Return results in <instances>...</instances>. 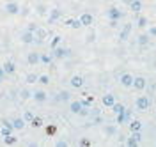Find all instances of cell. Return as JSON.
Returning a JSON list of instances; mask_svg holds the SVG:
<instances>
[{
	"label": "cell",
	"mask_w": 156,
	"mask_h": 147,
	"mask_svg": "<svg viewBox=\"0 0 156 147\" xmlns=\"http://www.w3.org/2000/svg\"><path fill=\"white\" fill-rule=\"evenodd\" d=\"M27 62H29L30 66H36V64H39V53H36V51H30L29 55H27Z\"/></svg>",
	"instance_id": "obj_19"
},
{
	"label": "cell",
	"mask_w": 156,
	"mask_h": 147,
	"mask_svg": "<svg viewBox=\"0 0 156 147\" xmlns=\"http://www.w3.org/2000/svg\"><path fill=\"white\" fill-rule=\"evenodd\" d=\"M124 14H122V11L121 9H117V7H110V9L107 11V18L108 20H115V21H119L121 18H122Z\"/></svg>",
	"instance_id": "obj_5"
},
{
	"label": "cell",
	"mask_w": 156,
	"mask_h": 147,
	"mask_svg": "<svg viewBox=\"0 0 156 147\" xmlns=\"http://www.w3.org/2000/svg\"><path fill=\"white\" fill-rule=\"evenodd\" d=\"M149 37H156V25H149Z\"/></svg>",
	"instance_id": "obj_39"
},
{
	"label": "cell",
	"mask_w": 156,
	"mask_h": 147,
	"mask_svg": "<svg viewBox=\"0 0 156 147\" xmlns=\"http://www.w3.org/2000/svg\"><path fill=\"white\" fill-rule=\"evenodd\" d=\"M92 124H101V117H94L92 119Z\"/></svg>",
	"instance_id": "obj_45"
},
{
	"label": "cell",
	"mask_w": 156,
	"mask_h": 147,
	"mask_svg": "<svg viewBox=\"0 0 156 147\" xmlns=\"http://www.w3.org/2000/svg\"><path fill=\"white\" fill-rule=\"evenodd\" d=\"M69 85L73 89H80L82 85H83V78L80 76V75H75L73 78H71V82H69Z\"/></svg>",
	"instance_id": "obj_16"
},
{
	"label": "cell",
	"mask_w": 156,
	"mask_h": 147,
	"mask_svg": "<svg viewBox=\"0 0 156 147\" xmlns=\"http://www.w3.org/2000/svg\"><path fill=\"white\" fill-rule=\"evenodd\" d=\"M149 34H142V36H138V44H142V46H146V44H149Z\"/></svg>",
	"instance_id": "obj_27"
},
{
	"label": "cell",
	"mask_w": 156,
	"mask_h": 147,
	"mask_svg": "<svg viewBox=\"0 0 156 147\" xmlns=\"http://www.w3.org/2000/svg\"><path fill=\"white\" fill-rule=\"evenodd\" d=\"M149 107H151V99L147 96H138L135 99V108L138 112H146V110H149Z\"/></svg>",
	"instance_id": "obj_1"
},
{
	"label": "cell",
	"mask_w": 156,
	"mask_h": 147,
	"mask_svg": "<svg viewBox=\"0 0 156 147\" xmlns=\"http://www.w3.org/2000/svg\"><path fill=\"white\" fill-rule=\"evenodd\" d=\"M5 11H7V14H12V16H14V14H18L21 9H20L18 2H7V4H5Z\"/></svg>",
	"instance_id": "obj_8"
},
{
	"label": "cell",
	"mask_w": 156,
	"mask_h": 147,
	"mask_svg": "<svg viewBox=\"0 0 156 147\" xmlns=\"http://www.w3.org/2000/svg\"><path fill=\"white\" fill-rule=\"evenodd\" d=\"M94 39H96V34H94V30H90V32H89L87 34V43H94Z\"/></svg>",
	"instance_id": "obj_38"
},
{
	"label": "cell",
	"mask_w": 156,
	"mask_h": 147,
	"mask_svg": "<svg viewBox=\"0 0 156 147\" xmlns=\"http://www.w3.org/2000/svg\"><path fill=\"white\" fill-rule=\"evenodd\" d=\"M11 124H12V128H14V129H18V131H20V129H23V128H25V124H27V122H25V119H23V117H18V119H14Z\"/></svg>",
	"instance_id": "obj_21"
},
{
	"label": "cell",
	"mask_w": 156,
	"mask_h": 147,
	"mask_svg": "<svg viewBox=\"0 0 156 147\" xmlns=\"http://www.w3.org/2000/svg\"><path fill=\"white\" fill-rule=\"evenodd\" d=\"M30 126H32V128H41V126H43V119H41V117H32Z\"/></svg>",
	"instance_id": "obj_28"
},
{
	"label": "cell",
	"mask_w": 156,
	"mask_h": 147,
	"mask_svg": "<svg viewBox=\"0 0 156 147\" xmlns=\"http://www.w3.org/2000/svg\"><path fill=\"white\" fill-rule=\"evenodd\" d=\"M126 121V114L124 112H121V114H117V124H122Z\"/></svg>",
	"instance_id": "obj_37"
},
{
	"label": "cell",
	"mask_w": 156,
	"mask_h": 147,
	"mask_svg": "<svg viewBox=\"0 0 156 147\" xmlns=\"http://www.w3.org/2000/svg\"><path fill=\"white\" fill-rule=\"evenodd\" d=\"M36 29H37V25H36V23H29V27H27L29 32H36Z\"/></svg>",
	"instance_id": "obj_42"
},
{
	"label": "cell",
	"mask_w": 156,
	"mask_h": 147,
	"mask_svg": "<svg viewBox=\"0 0 156 147\" xmlns=\"http://www.w3.org/2000/svg\"><path fill=\"white\" fill-rule=\"evenodd\" d=\"M37 82L39 83H43V85H48L50 83V76L48 75H41V76H37Z\"/></svg>",
	"instance_id": "obj_32"
},
{
	"label": "cell",
	"mask_w": 156,
	"mask_h": 147,
	"mask_svg": "<svg viewBox=\"0 0 156 147\" xmlns=\"http://www.w3.org/2000/svg\"><path fill=\"white\" fill-rule=\"evenodd\" d=\"M129 131H140L142 129V122L140 121H136V119H133V121H129Z\"/></svg>",
	"instance_id": "obj_24"
},
{
	"label": "cell",
	"mask_w": 156,
	"mask_h": 147,
	"mask_svg": "<svg viewBox=\"0 0 156 147\" xmlns=\"http://www.w3.org/2000/svg\"><path fill=\"white\" fill-rule=\"evenodd\" d=\"M69 27H71V29H80V27H82V21H80V18H78V20H71Z\"/></svg>",
	"instance_id": "obj_34"
},
{
	"label": "cell",
	"mask_w": 156,
	"mask_h": 147,
	"mask_svg": "<svg viewBox=\"0 0 156 147\" xmlns=\"http://www.w3.org/2000/svg\"><path fill=\"white\" fill-rule=\"evenodd\" d=\"M131 87L135 89V90H144V89L147 87V80L144 78V76H135L133 78V85Z\"/></svg>",
	"instance_id": "obj_6"
},
{
	"label": "cell",
	"mask_w": 156,
	"mask_h": 147,
	"mask_svg": "<svg viewBox=\"0 0 156 147\" xmlns=\"http://www.w3.org/2000/svg\"><path fill=\"white\" fill-rule=\"evenodd\" d=\"M128 5H129V11H133V12H140L142 11V2L140 0H131Z\"/></svg>",
	"instance_id": "obj_20"
},
{
	"label": "cell",
	"mask_w": 156,
	"mask_h": 147,
	"mask_svg": "<svg viewBox=\"0 0 156 147\" xmlns=\"http://www.w3.org/2000/svg\"><path fill=\"white\" fill-rule=\"evenodd\" d=\"M48 37V30L41 29V27H37L36 29V32H34V43H37V44H41L43 41Z\"/></svg>",
	"instance_id": "obj_3"
},
{
	"label": "cell",
	"mask_w": 156,
	"mask_h": 147,
	"mask_svg": "<svg viewBox=\"0 0 156 147\" xmlns=\"http://www.w3.org/2000/svg\"><path fill=\"white\" fill-rule=\"evenodd\" d=\"M20 39H21V43H23V44H32V43H34V32H29V30L21 32Z\"/></svg>",
	"instance_id": "obj_11"
},
{
	"label": "cell",
	"mask_w": 156,
	"mask_h": 147,
	"mask_svg": "<svg viewBox=\"0 0 156 147\" xmlns=\"http://www.w3.org/2000/svg\"><path fill=\"white\" fill-rule=\"evenodd\" d=\"M51 51H53L51 55H53L55 59H66L69 55V48H64V46H60V44H58L57 48H53Z\"/></svg>",
	"instance_id": "obj_4"
},
{
	"label": "cell",
	"mask_w": 156,
	"mask_h": 147,
	"mask_svg": "<svg viewBox=\"0 0 156 147\" xmlns=\"http://www.w3.org/2000/svg\"><path fill=\"white\" fill-rule=\"evenodd\" d=\"M92 103H94V98H92V96H89L87 99H82V105H83L85 108H90V105H92Z\"/></svg>",
	"instance_id": "obj_33"
},
{
	"label": "cell",
	"mask_w": 156,
	"mask_h": 147,
	"mask_svg": "<svg viewBox=\"0 0 156 147\" xmlns=\"http://www.w3.org/2000/svg\"><path fill=\"white\" fill-rule=\"evenodd\" d=\"M4 78H5V73H4V69L0 68V82H2Z\"/></svg>",
	"instance_id": "obj_46"
},
{
	"label": "cell",
	"mask_w": 156,
	"mask_h": 147,
	"mask_svg": "<svg viewBox=\"0 0 156 147\" xmlns=\"http://www.w3.org/2000/svg\"><path fill=\"white\" fill-rule=\"evenodd\" d=\"M80 145H83V147H89V145H90V142H89L87 138H83V140H80Z\"/></svg>",
	"instance_id": "obj_44"
},
{
	"label": "cell",
	"mask_w": 156,
	"mask_h": 147,
	"mask_svg": "<svg viewBox=\"0 0 156 147\" xmlns=\"http://www.w3.org/2000/svg\"><path fill=\"white\" fill-rule=\"evenodd\" d=\"M0 99H2V94H0Z\"/></svg>",
	"instance_id": "obj_48"
},
{
	"label": "cell",
	"mask_w": 156,
	"mask_h": 147,
	"mask_svg": "<svg viewBox=\"0 0 156 147\" xmlns=\"http://www.w3.org/2000/svg\"><path fill=\"white\" fill-rule=\"evenodd\" d=\"M101 101H103V105H105L107 108H112V105L115 103V96H114V94H105Z\"/></svg>",
	"instance_id": "obj_18"
},
{
	"label": "cell",
	"mask_w": 156,
	"mask_h": 147,
	"mask_svg": "<svg viewBox=\"0 0 156 147\" xmlns=\"http://www.w3.org/2000/svg\"><path fill=\"white\" fill-rule=\"evenodd\" d=\"M32 98L36 99V101H37V103H44V101H46V99H48V94H46V92H44V90H36V92H34V94H32Z\"/></svg>",
	"instance_id": "obj_15"
},
{
	"label": "cell",
	"mask_w": 156,
	"mask_h": 147,
	"mask_svg": "<svg viewBox=\"0 0 156 147\" xmlns=\"http://www.w3.org/2000/svg\"><path fill=\"white\" fill-rule=\"evenodd\" d=\"M129 32H131V23H126V25L122 27V30H121V34H119V39L126 41L128 36H129Z\"/></svg>",
	"instance_id": "obj_17"
},
{
	"label": "cell",
	"mask_w": 156,
	"mask_h": 147,
	"mask_svg": "<svg viewBox=\"0 0 156 147\" xmlns=\"http://www.w3.org/2000/svg\"><path fill=\"white\" fill-rule=\"evenodd\" d=\"M82 108H83V105H82V99H76V101H71V103H69V110H71L73 114H78V115H80Z\"/></svg>",
	"instance_id": "obj_12"
},
{
	"label": "cell",
	"mask_w": 156,
	"mask_h": 147,
	"mask_svg": "<svg viewBox=\"0 0 156 147\" xmlns=\"http://www.w3.org/2000/svg\"><path fill=\"white\" fill-rule=\"evenodd\" d=\"M112 110H114V114H121V112H124V110H126V108H124V105H122V103H114V105H112Z\"/></svg>",
	"instance_id": "obj_26"
},
{
	"label": "cell",
	"mask_w": 156,
	"mask_h": 147,
	"mask_svg": "<svg viewBox=\"0 0 156 147\" xmlns=\"http://www.w3.org/2000/svg\"><path fill=\"white\" fill-rule=\"evenodd\" d=\"M69 98H71L69 92H60V94H58V99H60V101H69Z\"/></svg>",
	"instance_id": "obj_36"
},
{
	"label": "cell",
	"mask_w": 156,
	"mask_h": 147,
	"mask_svg": "<svg viewBox=\"0 0 156 147\" xmlns=\"http://www.w3.org/2000/svg\"><path fill=\"white\" fill-rule=\"evenodd\" d=\"M20 96H21V99L25 101V99H30V98H32V92H30L29 89H21V92H20Z\"/></svg>",
	"instance_id": "obj_30"
},
{
	"label": "cell",
	"mask_w": 156,
	"mask_h": 147,
	"mask_svg": "<svg viewBox=\"0 0 156 147\" xmlns=\"http://www.w3.org/2000/svg\"><path fill=\"white\" fill-rule=\"evenodd\" d=\"M105 135H108V137L115 135V126H107L105 128Z\"/></svg>",
	"instance_id": "obj_35"
},
{
	"label": "cell",
	"mask_w": 156,
	"mask_h": 147,
	"mask_svg": "<svg viewBox=\"0 0 156 147\" xmlns=\"http://www.w3.org/2000/svg\"><path fill=\"white\" fill-rule=\"evenodd\" d=\"M16 2H18V0H16Z\"/></svg>",
	"instance_id": "obj_49"
},
{
	"label": "cell",
	"mask_w": 156,
	"mask_h": 147,
	"mask_svg": "<svg viewBox=\"0 0 156 147\" xmlns=\"http://www.w3.org/2000/svg\"><path fill=\"white\" fill-rule=\"evenodd\" d=\"M4 144H5V145H16V144H18V137L11 133L7 137H4Z\"/></svg>",
	"instance_id": "obj_23"
},
{
	"label": "cell",
	"mask_w": 156,
	"mask_h": 147,
	"mask_svg": "<svg viewBox=\"0 0 156 147\" xmlns=\"http://www.w3.org/2000/svg\"><path fill=\"white\" fill-rule=\"evenodd\" d=\"M133 78H135L133 75L122 73V75H121V85H122V87H131V85H133Z\"/></svg>",
	"instance_id": "obj_9"
},
{
	"label": "cell",
	"mask_w": 156,
	"mask_h": 147,
	"mask_svg": "<svg viewBox=\"0 0 156 147\" xmlns=\"http://www.w3.org/2000/svg\"><path fill=\"white\" fill-rule=\"evenodd\" d=\"M140 138H142L140 131H131V135H129L128 140H126V145L128 147H136L138 145V142H140Z\"/></svg>",
	"instance_id": "obj_2"
},
{
	"label": "cell",
	"mask_w": 156,
	"mask_h": 147,
	"mask_svg": "<svg viewBox=\"0 0 156 147\" xmlns=\"http://www.w3.org/2000/svg\"><path fill=\"white\" fill-rule=\"evenodd\" d=\"M136 27H140V29L149 27V20H147L146 16H138V20H136Z\"/></svg>",
	"instance_id": "obj_25"
},
{
	"label": "cell",
	"mask_w": 156,
	"mask_h": 147,
	"mask_svg": "<svg viewBox=\"0 0 156 147\" xmlns=\"http://www.w3.org/2000/svg\"><path fill=\"white\" fill-rule=\"evenodd\" d=\"M0 124H2V128H0V133H2V137H7V135H11V133L14 131L12 124H11V122H7V121H2Z\"/></svg>",
	"instance_id": "obj_7"
},
{
	"label": "cell",
	"mask_w": 156,
	"mask_h": 147,
	"mask_svg": "<svg viewBox=\"0 0 156 147\" xmlns=\"http://www.w3.org/2000/svg\"><path fill=\"white\" fill-rule=\"evenodd\" d=\"M55 131H57V128H55V126H48V128H46V133H48V135H53Z\"/></svg>",
	"instance_id": "obj_41"
},
{
	"label": "cell",
	"mask_w": 156,
	"mask_h": 147,
	"mask_svg": "<svg viewBox=\"0 0 156 147\" xmlns=\"http://www.w3.org/2000/svg\"><path fill=\"white\" fill-rule=\"evenodd\" d=\"M32 117H34V114H32V112H25V115H23L25 122H30V121H32Z\"/></svg>",
	"instance_id": "obj_40"
},
{
	"label": "cell",
	"mask_w": 156,
	"mask_h": 147,
	"mask_svg": "<svg viewBox=\"0 0 156 147\" xmlns=\"http://www.w3.org/2000/svg\"><path fill=\"white\" fill-rule=\"evenodd\" d=\"M55 145H57V147H68V142H66V140H58Z\"/></svg>",
	"instance_id": "obj_43"
},
{
	"label": "cell",
	"mask_w": 156,
	"mask_h": 147,
	"mask_svg": "<svg viewBox=\"0 0 156 147\" xmlns=\"http://www.w3.org/2000/svg\"><path fill=\"white\" fill-rule=\"evenodd\" d=\"M2 69H4V73H5V75H12V73L16 71V64H14L12 60H7V62H4Z\"/></svg>",
	"instance_id": "obj_13"
},
{
	"label": "cell",
	"mask_w": 156,
	"mask_h": 147,
	"mask_svg": "<svg viewBox=\"0 0 156 147\" xmlns=\"http://www.w3.org/2000/svg\"><path fill=\"white\" fill-rule=\"evenodd\" d=\"M39 62H43V64L48 66V64L53 62V55H51V53H41V55H39Z\"/></svg>",
	"instance_id": "obj_22"
},
{
	"label": "cell",
	"mask_w": 156,
	"mask_h": 147,
	"mask_svg": "<svg viewBox=\"0 0 156 147\" xmlns=\"http://www.w3.org/2000/svg\"><path fill=\"white\" fill-rule=\"evenodd\" d=\"M62 18V11L60 9H51L50 11V16H48V23H53V21H57Z\"/></svg>",
	"instance_id": "obj_14"
},
{
	"label": "cell",
	"mask_w": 156,
	"mask_h": 147,
	"mask_svg": "<svg viewBox=\"0 0 156 147\" xmlns=\"http://www.w3.org/2000/svg\"><path fill=\"white\" fill-rule=\"evenodd\" d=\"M80 21H82V27H90V25L94 23V16H92L90 12H83V14L80 16Z\"/></svg>",
	"instance_id": "obj_10"
},
{
	"label": "cell",
	"mask_w": 156,
	"mask_h": 147,
	"mask_svg": "<svg viewBox=\"0 0 156 147\" xmlns=\"http://www.w3.org/2000/svg\"><path fill=\"white\" fill-rule=\"evenodd\" d=\"M25 82H27V83H36V82H37V75H36V73H29L27 78H25Z\"/></svg>",
	"instance_id": "obj_31"
},
{
	"label": "cell",
	"mask_w": 156,
	"mask_h": 147,
	"mask_svg": "<svg viewBox=\"0 0 156 147\" xmlns=\"http://www.w3.org/2000/svg\"><path fill=\"white\" fill-rule=\"evenodd\" d=\"M122 2H124V4H129V2H131V0H122Z\"/></svg>",
	"instance_id": "obj_47"
},
{
	"label": "cell",
	"mask_w": 156,
	"mask_h": 147,
	"mask_svg": "<svg viewBox=\"0 0 156 147\" xmlns=\"http://www.w3.org/2000/svg\"><path fill=\"white\" fill-rule=\"evenodd\" d=\"M60 41H62V37L60 36H53V39H51V43H50V48H57L58 44H60Z\"/></svg>",
	"instance_id": "obj_29"
}]
</instances>
